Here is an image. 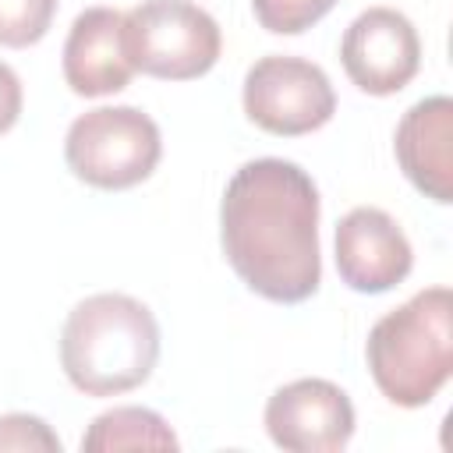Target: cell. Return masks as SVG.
Instances as JSON below:
<instances>
[{
	"instance_id": "obj_1",
	"label": "cell",
	"mask_w": 453,
	"mask_h": 453,
	"mask_svg": "<svg viewBox=\"0 0 453 453\" xmlns=\"http://www.w3.org/2000/svg\"><path fill=\"white\" fill-rule=\"evenodd\" d=\"M319 188L290 159H248L219 198V244L248 290L273 304H301L322 283Z\"/></svg>"
},
{
	"instance_id": "obj_2",
	"label": "cell",
	"mask_w": 453,
	"mask_h": 453,
	"mask_svg": "<svg viewBox=\"0 0 453 453\" xmlns=\"http://www.w3.org/2000/svg\"><path fill=\"white\" fill-rule=\"evenodd\" d=\"M159 361V322L131 294L78 301L60 329V368L85 396H120L149 382Z\"/></svg>"
},
{
	"instance_id": "obj_3",
	"label": "cell",
	"mask_w": 453,
	"mask_h": 453,
	"mask_svg": "<svg viewBox=\"0 0 453 453\" xmlns=\"http://www.w3.org/2000/svg\"><path fill=\"white\" fill-rule=\"evenodd\" d=\"M365 361L379 393L396 407H425L453 375V294L425 287L386 311L368 340Z\"/></svg>"
},
{
	"instance_id": "obj_4",
	"label": "cell",
	"mask_w": 453,
	"mask_h": 453,
	"mask_svg": "<svg viewBox=\"0 0 453 453\" xmlns=\"http://www.w3.org/2000/svg\"><path fill=\"white\" fill-rule=\"evenodd\" d=\"M163 156L159 124L138 106H96L64 134L67 170L99 191H127L152 177Z\"/></svg>"
},
{
	"instance_id": "obj_5",
	"label": "cell",
	"mask_w": 453,
	"mask_h": 453,
	"mask_svg": "<svg viewBox=\"0 0 453 453\" xmlns=\"http://www.w3.org/2000/svg\"><path fill=\"white\" fill-rule=\"evenodd\" d=\"M124 50L149 78L191 81L216 67L223 32L195 0H142L124 11Z\"/></svg>"
},
{
	"instance_id": "obj_6",
	"label": "cell",
	"mask_w": 453,
	"mask_h": 453,
	"mask_svg": "<svg viewBox=\"0 0 453 453\" xmlns=\"http://www.w3.org/2000/svg\"><path fill=\"white\" fill-rule=\"evenodd\" d=\"M244 113L255 127L280 138H297L326 127L336 113V92L329 74L294 53L258 57L241 88Z\"/></svg>"
},
{
	"instance_id": "obj_7",
	"label": "cell",
	"mask_w": 453,
	"mask_h": 453,
	"mask_svg": "<svg viewBox=\"0 0 453 453\" xmlns=\"http://www.w3.org/2000/svg\"><path fill=\"white\" fill-rule=\"evenodd\" d=\"M340 64L361 92L396 96L421 67V39L414 21L396 7L361 11L340 39Z\"/></svg>"
},
{
	"instance_id": "obj_8",
	"label": "cell",
	"mask_w": 453,
	"mask_h": 453,
	"mask_svg": "<svg viewBox=\"0 0 453 453\" xmlns=\"http://www.w3.org/2000/svg\"><path fill=\"white\" fill-rule=\"evenodd\" d=\"M265 432L287 453H340L354 435V403L329 379H294L265 400Z\"/></svg>"
},
{
	"instance_id": "obj_9",
	"label": "cell",
	"mask_w": 453,
	"mask_h": 453,
	"mask_svg": "<svg viewBox=\"0 0 453 453\" xmlns=\"http://www.w3.org/2000/svg\"><path fill=\"white\" fill-rule=\"evenodd\" d=\"M414 269L403 226L375 205H357L336 223V273L357 294H386Z\"/></svg>"
},
{
	"instance_id": "obj_10",
	"label": "cell",
	"mask_w": 453,
	"mask_h": 453,
	"mask_svg": "<svg viewBox=\"0 0 453 453\" xmlns=\"http://www.w3.org/2000/svg\"><path fill=\"white\" fill-rule=\"evenodd\" d=\"M64 81L74 96L99 99L127 88L134 64L124 50V11L85 7L64 39Z\"/></svg>"
},
{
	"instance_id": "obj_11",
	"label": "cell",
	"mask_w": 453,
	"mask_h": 453,
	"mask_svg": "<svg viewBox=\"0 0 453 453\" xmlns=\"http://www.w3.org/2000/svg\"><path fill=\"white\" fill-rule=\"evenodd\" d=\"M393 156L403 177L435 205L453 202V99L425 96L396 124Z\"/></svg>"
},
{
	"instance_id": "obj_12",
	"label": "cell",
	"mask_w": 453,
	"mask_h": 453,
	"mask_svg": "<svg viewBox=\"0 0 453 453\" xmlns=\"http://www.w3.org/2000/svg\"><path fill=\"white\" fill-rule=\"evenodd\" d=\"M120 449H180V439L163 414L149 407H113L92 418L81 435V453H120Z\"/></svg>"
},
{
	"instance_id": "obj_13",
	"label": "cell",
	"mask_w": 453,
	"mask_h": 453,
	"mask_svg": "<svg viewBox=\"0 0 453 453\" xmlns=\"http://www.w3.org/2000/svg\"><path fill=\"white\" fill-rule=\"evenodd\" d=\"M57 14V0H0V46H35Z\"/></svg>"
},
{
	"instance_id": "obj_14",
	"label": "cell",
	"mask_w": 453,
	"mask_h": 453,
	"mask_svg": "<svg viewBox=\"0 0 453 453\" xmlns=\"http://www.w3.org/2000/svg\"><path fill=\"white\" fill-rule=\"evenodd\" d=\"M333 7L336 0H251L255 21L273 35H301Z\"/></svg>"
},
{
	"instance_id": "obj_15",
	"label": "cell",
	"mask_w": 453,
	"mask_h": 453,
	"mask_svg": "<svg viewBox=\"0 0 453 453\" xmlns=\"http://www.w3.org/2000/svg\"><path fill=\"white\" fill-rule=\"evenodd\" d=\"M0 449L60 453V435L35 414H0Z\"/></svg>"
},
{
	"instance_id": "obj_16",
	"label": "cell",
	"mask_w": 453,
	"mask_h": 453,
	"mask_svg": "<svg viewBox=\"0 0 453 453\" xmlns=\"http://www.w3.org/2000/svg\"><path fill=\"white\" fill-rule=\"evenodd\" d=\"M21 103H25V92H21V78L14 74L11 64L0 60V134L11 131L21 117Z\"/></svg>"
}]
</instances>
